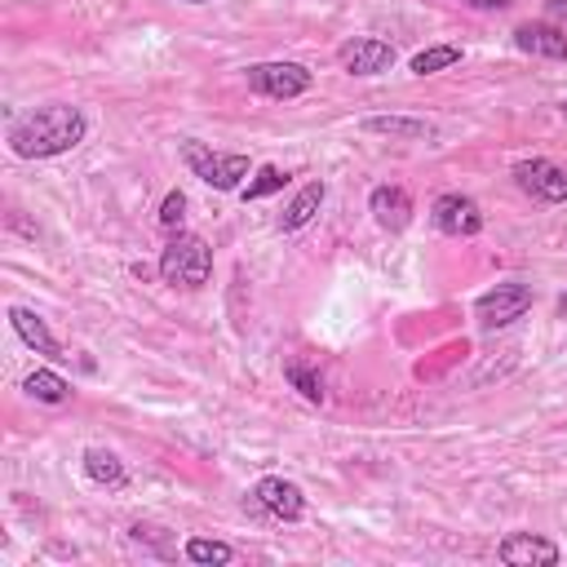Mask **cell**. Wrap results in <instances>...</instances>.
Listing matches in <instances>:
<instances>
[{
  "instance_id": "9",
  "label": "cell",
  "mask_w": 567,
  "mask_h": 567,
  "mask_svg": "<svg viewBox=\"0 0 567 567\" xmlns=\"http://www.w3.org/2000/svg\"><path fill=\"white\" fill-rule=\"evenodd\" d=\"M337 62L350 71V75H381L394 66V49L377 35H350L337 44Z\"/></svg>"
},
{
  "instance_id": "3",
  "label": "cell",
  "mask_w": 567,
  "mask_h": 567,
  "mask_svg": "<svg viewBox=\"0 0 567 567\" xmlns=\"http://www.w3.org/2000/svg\"><path fill=\"white\" fill-rule=\"evenodd\" d=\"M182 159H186V168H190L204 186H213V190H239L244 177H248V168H252L248 155H239V151L221 155V151H208V146L195 142V137L182 142Z\"/></svg>"
},
{
  "instance_id": "1",
  "label": "cell",
  "mask_w": 567,
  "mask_h": 567,
  "mask_svg": "<svg viewBox=\"0 0 567 567\" xmlns=\"http://www.w3.org/2000/svg\"><path fill=\"white\" fill-rule=\"evenodd\" d=\"M84 133H89V120H84L80 106H71V102H44L35 111L13 115L4 142H9V151L18 159H53V155L75 151L84 142Z\"/></svg>"
},
{
  "instance_id": "13",
  "label": "cell",
  "mask_w": 567,
  "mask_h": 567,
  "mask_svg": "<svg viewBox=\"0 0 567 567\" xmlns=\"http://www.w3.org/2000/svg\"><path fill=\"white\" fill-rule=\"evenodd\" d=\"M9 323H13V332L22 337V346H31L35 354H44V359H62L58 337L49 332V323H44L35 310H27V306H9Z\"/></svg>"
},
{
  "instance_id": "24",
  "label": "cell",
  "mask_w": 567,
  "mask_h": 567,
  "mask_svg": "<svg viewBox=\"0 0 567 567\" xmlns=\"http://www.w3.org/2000/svg\"><path fill=\"white\" fill-rule=\"evenodd\" d=\"M461 4H470V9H509L514 0H461Z\"/></svg>"
},
{
  "instance_id": "19",
  "label": "cell",
  "mask_w": 567,
  "mask_h": 567,
  "mask_svg": "<svg viewBox=\"0 0 567 567\" xmlns=\"http://www.w3.org/2000/svg\"><path fill=\"white\" fill-rule=\"evenodd\" d=\"M461 62V49L456 44H434V49H421L412 58V75H434V71H447Z\"/></svg>"
},
{
  "instance_id": "6",
  "label": "cell",
  "mask_w": 567,
  "mask_h": 567,
  "mask_svg": "<svg viewBox=\"0 0 567 567\" xmlns=\"http://www.w3.org/2000/svg\"><path fill=\"white\" fill-rule=\"evenodd\" d=\"M248 501H252L261 514L279 518V523H297V518L306 514V492H301L292 478H279V474L257 478L252 492H248Z\"/></svg>"
},
{
  "instance_id": "22",
  "label": "cell",
  "mask_w": 567,
  "mask_h": 567,
  "mask_svg": "<svg viewBox=\"0 0 567 567\" xmlns=\"http://www.w3.org/2000/svg\"><path fill=\"white\" fill-rule=\"evenodd\" d=\"M182 217H186V195L182 190H168L164 204H159V226L164 230H182Z\"/></svg>"
},
{
  "instance_id": "20",
  "label": "cell",
  "mask_w": 567,
  "mask_h": 567,
  "mask_svg": "<svg viewBox=\"0 0 567 567\" xmlns=\"http://www.w3.org/2000/svg\"><path fill=\"white\" fill-rule=\"evenodd\" d=\"M284 381H288L306 403H323V377H319L315 368H306V363H288V368H284Z\"/></svg>"
},
{
  "instance_id": "17",
  "label": "cell",
  "mask_w": 567,
  "mask_h": 567,
  "mask_svg": "<svg viewBox=\"0 0 567 567\" xmlns=\"http://www.w3.org/2000/svg\"><path fill=\"white\" fill-rule=\"evenodd\" d=\"M22 390H27L35 403H66V399H71V381H62L53 368H35V372L22 381Z\"/></svg>"
},
{
  "instance_id": "2",
  "label": "cell",
  "mask_w": 567,
  "mask_h": 567,
  "mask_svg": "<svg viewBox=\"0 0 567 567\" xmlns=\"http://www.w3.org/2000/svg\"><path fill=\"white\" fill-rule=\"evenodd\" d=\"M213 275V248L190 235V230H173V239L159 252V279L173 288H199Z\"/></svg>"
},
{
  "instance_id": "8",
  "label": "cell",
  "mask_w": 567,
  "mask_h": 567,
  "mask_svg": "<svg viewBox=\"0 0 567 567\" xmlns=\"http://www.w3.org/2000/svg\"><path fill=\"white\" fill-rule=\"evenodd\" d=\"M514 182H518L532 199H540V204H563V199H567V168H558L554 159H540V155L518 159V164H514Z\"/></svg>"
},
{
  "instance_id": "16",
  "label": "cell",
  "mask_w": 567,
  "mask_h": 567,
  "mask_svg": "<svg viewBox=\"0 0 567 567\" xmlns=\"http://www.w3.org/2000/svg\"><path fill=\"white\" fill-rule=\"evenodd\" d=\"M80 465H84V474L97 483V487H124L128 483V470H124V461L115 456V452H106V447H84V456H80Z\"/></svg>"
},
{
  "instance_id": "18",
  "label": "cell",
  "mask_w": 567,
  "mask_h": 567,
  "mask_svg": "<svg viewBox=\"0 0 567 567\" xmlns=\"http://www.w3.org/2000/svg\"><path fill=\"white\" fill-rule=\"evenodd\" d=\"M182 554H186L190 563H204V567H226V563H235V549H230L226 540H208V536H190Z\"/></svg>"
},
{
  "instance_id": "5",
  "label": "cell",
  "mask_w": 567,
  "mask_h": 567,
  "mask_svg": "<svg viewBox=\"0 0 567 567\" xmlns=\"http://www.w3.org/2000/svg\"><path fill=\"white\" fill-rule=\"evenodd\" d=\"M532 310V288L527 284H518V279H505V284H496V288H487L478 301H474V319H478V328H509L514 319H523Z\"/></svg>"
},
{
  "instance_id": "7",
  "label": "cell",
  "mask_w": 567,
  "mask_h": 567,
  "mask_svg": "<svg viewBox=\"0 0 567 567\" xmlns=\"http://www.w3.org/2000/svg\"><path fill=\"white\" fill-rule=\"evenodd\" d=\"M430 217H434V226L443 230V235H452V239H474L478 230H483V208L470 199V195H461V190H443L434 204H430Z\"/></svg>"
},
{
  "instance_id": "4",
  "label": "cell",
  "mask_w": 567,
  "mask_h": 567,
  "mask_svg": "<svg viewBox=\"0 0 567 567\" xmlns=\"http://www.w3.org/2000/svg\"><path fill=\"white\" fill-rule=\"evenodd\" d=\"M310 84H315V75L301 62H252L248 66V89L261 93V97L292 102V97L310 93Z\"/></svg>"
},
{
  "instance_id": "15",
  "label": "cell",
  "mask_w": 567,
  "mask_h": 567,
  "mask_svg": "<svg viewBox=\"0 0 567 567\" xmlns=\"http://www.w3.org/2000/svg\"><path fill=\"white\" fill-rule=\"evenodd\" d=\"M323 195H328V186H323V182H306V186L288 199V208L279 213V230H301L306 221H315V213H319Z\"/></svg>"
},
{
  "instance_id": "21",
  "label": "cell",
  "mask_w": 567,
  "mask_h": 567,
  "mask_svg": "<svg viewBox=\"0 0 567 567\" xmlns=\"http://www.w3.org/2000/svg\"><path fill=\"white\" fill-rule=\"evenodd\" d=\"M284 182H288V173H284V168H275V164H266V168H257V177H252V182H244V186H239V195H244V199H266V195L284 190Z\"/></svg>"
},
{
  "instance_id": "14",
  "label": "cell",
  "mask_w": 567,
  "mask_h": 567,
  "mask_svg": "<svg viewBox=\"0 0 567 567\" xmlns=\"http://www.w3.org/2000/svg\"><path fill=\"white\" fill-rule=\"evenodd\" d=\"M359 128L377 133V137H394V142H430L434 137V124L416 120V115H368Z\"/></svg>"
},
{
  "instance_id": "25",
  "label": "cell",
  "mask_w": 567,
  "mask_h": 567,
  "mask_svg": "<svg viewBox=\"0 0 567 567\" xmlns=\"http://www.w3.org/2000/svg\"><path fill=\"white\" fill-rule=\"evenodd\" d=\"M186 4H213V0H186Z\"/></svg>"
},
{
  "instance_id": "12",
  "label": "cell",
  "mask_w": 567,
  "mask_h": 567,
  "mask_svg": "<svg viewBox=\"0 0 567 567\" xmlns=\"http://www.w3.org/2000/svg\"><path fill=\"white\" fill-rule=\"evenodd\" d=\"M514 44L523 53H536V58H567V27H554V22H523L514 27Z\"/></svg>"
},
{
  "instance_id": "26",
  "label": "cell",
  "mask_w": 567,
  "mask_h": 567,
  "mask_svg": "<svg viewBox=\"0 0 567 567\" xmlns=\"http://www.w3.org/2000/svg\"><path fill=\"white\" fill-rule=\"evenodd\" d=\"M563 115H567V97H563Z\"/></svg>"
},
{
  "instance_id": "11",
  "label": "cell",
  "mask_w": 567,
  "mask_h": 567,
  "mask_svg": "<svg viewBox=\"0 0 567 567\" xmlns=\"http://www.w3.org/2000/svg\"><path fill=\"white\" fill-rule=\"evenodd\" d=\"M368 213H372V221L381 226V230H403L408 221H412V195L403 190V186H372V195H368Z\"/></svg>"
},
{
  "instance_id": "10",
  "label": "cell",
  "mask_w": 567,
  "mask_h": 567,
  "mask_svg": "<svg viewBox=\"0 0 567 567\" xmlns=\"http://www.w3.org/2000/svg\"><path fill=\"white\" fill-rule=\"evenodd\" d=\"M496 558L505 567H554L563 554L549 536H536V532H509L501 545H496Z\"/></svg>"
},
{
  "instance_id": "23",
  "label": "cell",
  "mask_w": 567,
  "mask_h": 567,
  "mask_svg": "<svg viewBox=\"0 0 567 567\" xmlns=\"http://www.w3.org/2000/svg\"><path fill=\"white\" fill-rule=\"evenodd\" d=\"M545 13H549L554 22H563V27H567V0H545Z\"/></svg>"
}]
</instances>
